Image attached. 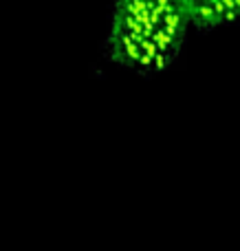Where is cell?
Returning <instances> with one entry per match:
<instances>
[{
  "mask_svg": "<svg viewBox=\"0 0 240 251\" xmlns=\"http://www.w3.org/2000/svg\"><path fill=\"white\" fill-rule=\"evenodd\" d=\"M190 26L183 0H115L106 55L121 69L157 75L181 55Z\"/></svg>",
  "mask_w": 240,
  "mask_h": 251,
  "instance_id": "6da1fadb",
  "label": "cell"
},
{
  "mask_svg": "<svg viewBox=\"0 0 240 251\" xmlns=\"http://www.w3.org/2000/svg\"><path fill=\"white\" fill-rule=\"evenodd\" d=\"M190 25L198 31H212L240 18V0H183Z\"/></svg>",
  "mask_w": 240,
  "mask_h": 251,
  "instance_id": "7a4b0ae2",
  "label": "cell"
}]
</instances>
